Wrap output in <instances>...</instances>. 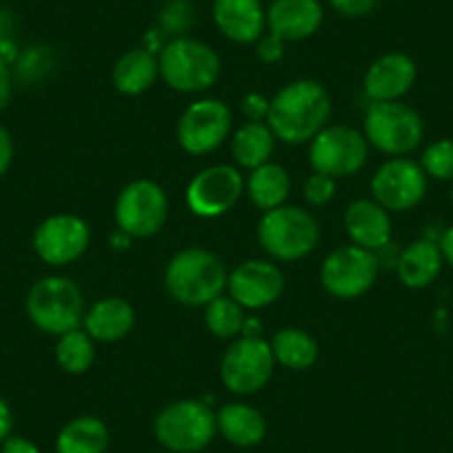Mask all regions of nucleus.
Here are the masks:
<instances>
[{"label": "nucleus", "mask_w": 453, "mask_h": 453, "mask_svg": "<svg viewBox=\"0 0 453 453\" xmlns=\"http://www.w3.org/2000/svg\"><path fill=\"white\" fill-rule=\"evenodd\" d=\"M225 263L204 247H187L169 260L165 269V289L185 307H207L226 291Z\"/></svg>", "instance_id": "obj_2"}, {"label": "nucleus", "mask_w": 453, "mask_h": 453, "mask_svg": "<svg viewBox=\"0 0 453 453\" xmlns=\"http://www.w3.org/2000/svg\"><path fill=\"white\" fill-rule=\"evenodd\" d=\"M269 345H272L276 365H282L291 372L311 369L316 365L318 354H320L316 338L309 331L298 329V326H285V329L276 331L273 338L269 340Z\"/></svg>", "instance_id": "obj_27"}, {"label": "nucleus", "mask_w": 453, "mask_h": 453, "mask_svg": "<svg viewBox=\"0 0 453 453\" xmlns=\"http://www.w3.org/2000/svg\"><path fill=\"white\" fill-rule=\"evenodd\" d=\"M422 169L429 178L435 180H453V141L451 138H440L431 142L420 158Z\"/></svg>", "instance_id": "obj_31"}, {"label": "nucleus", "mask_w": 453, "mask_h": 453, "mask_svg": "<svg viewBox=\"0 0 453 453\" xmlns=\"http://www.w3.org/2000/svg\"><path fill=\"white\" fill-rule=\"evenodd\" d=\"M245 191L251 204L260 211H269L287 203L291 191V178L285 167L276 163H265L251 169L250 178L245 180Z\"/></svg>", "instance_id": "obj_26"}, {"label": "nucleus", "mask_w": 453, "mask_h": 453, "mask_svg": "<svg viewBox=\"0 0 453 453\" xmlns=\"http://www.w3.org/2000/svg\"><path fill=\"white\" fill-rule=\"evenodd\" d=\"M276 141L272 127L263 120H247L232 138V156L241 169H256L272 163Z\"/></svg>", "instance_id": "obj_25"}, {"label": "nucleus", "mask_w": 453, "mask_h": 453, "mask_svg": "<svg viewBox=\"0 0 453 453\" xmlns=\"http://www.w3.org/2000/svg\"><path fill=\"white\" fill-rule=\"evenodd\" d=\"M320 241L318 220L296 204L269 209L258 220V242L267 256L278 263H296L316 250Z\"/></svg>", "instance_id": "obj_3"}, {"label": "nucleus", "mask_w": 453, "mask_h": 453, "mask_svg": "<svg viewBox=\"0 0 453 453\" xmlns=\"http://www.w3.org/2000/svg\"><path fill=\"white\" fill-rule=\"evenodd\" d=\"M232 132V109L218 98H200L182 111L176 127L178 145L189 156L216 151Z\"/></svg>", "instance_id": "obj_12"}, {"label": "nucleus", "mask_w": 453, "mask_h": 453, "mask_svg": "<svg viewBox=\"0 0 453 453\" xmlns=\"http://www.w3.org/2000/svg\"><path fill=\"white\" fill-rule=\"evenodd\" d=\"M0 453H42L36 442L23 435H10L5 442L0 444Z\"/></svg>", "instance_id": "obj_38"}, {"label": "nucleus", "mask_w": 453, "mask_h": 453, "mask_svg": "<svg viewBox=\"0 0 453 453\" xmlns=\"http://www.w3.org/2000/svg\"><path fill=\"white\" fill-rule=\"evenodd\" d=\"M12 91H14V81H12V72L7 63L0 58V111L7 107L12 100Z\"/></svg>", "instance_id": "obj_39"}, {"label": "nucleus", "mask_w": 453, "mask_h": 453, "mask_svg": "<svg viewBox=\"0 0 453 453\" xmlns=\"http://www.w3.org/2000/svg\"><path fill=\"white\" fill-rule=\"evenodd\" d=\"M14 431V413L5 398H0V444L5 442Z\"/></svg>", "instance_id": "obj_40"}, {"label": "nucleus", "mask_w": 453, "mask_h": 453, "mask_svg": "<svg viewBox=\"0 0 453 453\" xmlns=\"http://www.w3.org/2000/svg\"><path fill=\"white\" fill-rule=\"evenodd\" d=\"M109 429L100 418L78 416L56 435V453H107Z\"/></svg>", "instance_id": "obj_28"}, {"label": "nucleus", "mask_w": 453, "mask_h": 453, "mask_svg": "<svg viewBox=\"0 0 453 453\" xmlns=\"http://www.w3.org/2000/svg\"><path fill=\"white\" fill-rule=\"evenodd\" d=\"M369 142L363 132L349 125H326L309 142V165L313 172L331 178L356 176L367 165Z\"/></svg>", "instance_id": "obj_10"}, {"label": "nucleus", "mask_w": 453, "mask_h": 453, "mask_svg": "<svg viewBox=\"0 0 453 453\" xmlns=\"http://www.w3.org/2000/svg\"><path fill=\"white\" fill-rule=\"evenodd\" d=\"M216 411L203 400H176L158 411L154 435L172 453H198L216 438Z\"/></svg>", "instance_id": "obj_6"}, {"label": "nucleus", "mask_w": 453, "mask_h": 453, "mask_svg": "<svg viewBox=\"0 0 453 453\" xmlns=\"http://www.w3.org/2000/svg\"><path fill=\"white\" fill-rule=\"evenodd\" d=\"M25 311L36 329L58 338L82 326L87 309L76 282L67 276H45L34 282L27 291Z\"/></svg>", "instance_id": "obj_4"}, {"label": "nucleus", "mask_w": 453, "mask_h": 453, "mask_svg": "<svg viewBox=\"0 0 453 453\" xmlns=\"http://www.w3.org/2000/svg\"><path fill=\"white\" fill-rule=\"evenodd\" d=\"M380 260L376 251L358 245H342L331 251L320 267L322 289L338 300H356L378 280Z\"/></svg>", "instance_id": "obj_11"}, {"label": "nucleus", "mask_w": 453, "mask_h": 453, "mask_svg": "<svg viewBox=\"0 0 453 453\" xmlns=\"http://www.w3.org/2000/svg\"><path fill=\"white\" fill-rule=\"evenodd\" d=\"M442 265L444 258L438 242L420 238V241H413L411 245L400 251L398 260H395V272H398L400 282L404 287L425 289V287L434 285L435 278L442 272Z\"/></svg>", "instance_id": "obj_23"}, {"label": "nucleus", "mask_w": 453, "mask_h": 453, "mask_svg": "<svg viewBox=\"0 0 453 453\" xmlns=\"http://www.w3.org/2000/svg\"><path fill=\"white\" fill-rule=\"evenodd\" d=\"M438 245H440V251H442L444 263H449L453 267V225L444 229L442 236H440V241H438Z\"/></svg>", "instance_id": "obj_41"}, {"label": "nucleus", "mask_w": 453, "mask_h": 453, "mask_svg": "<svg viewBox=\"0 0 453 453\" xmlns=\"http://www.w3.org/2000/svg\"><path fill=\"white\" fill-rule=\"evenodd\" d=\"M94 342L96 340L82 326L58 335V342H56V363H58V367L65 373H72V376H82V373L89 372L96 360Z\"/></svg>", "instance_id": "obj_29"}, {"label": "nucleus", "mask_w": 453, "mask_h": 453, "mask_svg": "<svg viewBox=\"0 0 453 453\" xmlns=\"http://www.w3.org/2000/svg\"><path fill=\"white\" fill-rule=\"evenodd\" d=\"M113 218L119 232L132 241L156 236L169 218V198L163 187L150 178H138L125 185L116 198Z\"/></svg>", "instance_id": "obj_8"}, {"label": "nucleus", "mask_w": 453, "mask_h": 453, "mask_svg": "<svg viewBox=\"0 0 453 453\" xmlns=\"http://www.w3.org/2000/svg\"><path fill=\"white\" fill-rule=\"evenodd\" d=\"M245 311L247 309L241 307L232 296L222 294L204 307V325L216 338L236 340L245 331Z\"/></svg>", "instance_id": "obj_30"}, {"label": "nucleus", "mask_w": 453, "mask_h": 453, "mask_svg": "<svg viewBox=\"0 0 453 453\" xmlns=\"http://www.w3.org/2000/svg\"><path fill=\"white\" fill-rule=\"evenodd\" d=\"M134 326H136V311L132 303L119 296L100 298L87 309L85 320H82V329L96 342H119L132 334Z\"/></svg>", "instance_id": "obj_21"}, {"label": "nucleus", "mask_w": 453, "mask_h": 453, "mask_svg": "<svg viewBox=\"0 0 453 453\" xmlns=\"http://www.w3.org/2000/svg\"><path fill=\"white\" fill-rule=\"evenodd\" d=\"M14 154H16L14 138H12L10 129L0 125V178L10 172L12 163H14Z\"/></svg>", "instance_id": "obj_37"}, {"label": "nucleus", "mask_w": 453, "mask_h": 453, "mask_svg": "<svg viewBox=\"0 0 453 453\" xmlns=\"http://www.w3.org/2000/svg\"><path fill=\"white\" fill-rule=\"evenodd\" d=\"M216 429L234 447H256L267 435V420L263 413L247 403H226L216 411Z\"/></svg>", "instance_id": "obj_22"}, {"label": "nucleus", "mask_w": 453, "mask_h": 453, "mask_svg": "<svg viewBox=\"0 0 453 453\" xmlns=\"http://www.w3.org/2000/svg\"><path fill=\"white\" fill-rule=\"evenodd\" d=\"M429 176L420 163L411 158H389L376 169L372 178V194L387 211H409L426 196Z\"/></svg>", "instance_id": "obj_15"}, {"label": "nucleus", "mask_w": 453, "mask_h": 453, "mask_svg": "<svg viewBox=\"0 0 453 453\" xmlns=\"http://www.w3.org/2000/svg\"><path fill=\"white\" fill-rule=\"evenodd\" d=\"M211 16L218 32L236 45H256L267 32L263 0H213Z\"/></svg>", "instance_id": "obj_18"}, {"label": "nucleus", "mask_w": 453, "mask_h": 453, "mask_svg": "<svg viewBox=\"0 0 453 453\" xmlns=\"http://www.w3.org/2000/svg\"><path fill=\"white\" fill-rule=\"evenodd\" d=\"M325 20L320 0H272L267 7V32L285 42L311 38Z\"/></svg>", "instance_id": "obj_19"}, {"label": "nucleus", "mask_w": 453, "mask_h": 453, "mask_svg": "<svg viewBox=\"0 0 453 453\" xmlns=\"http://www.w3.org/2000/svg\"><path fill=\"white\" fill-rule=\"evenodd\" d=\"M160 78L180 94H200L220 78V56L198 38L176 36L160 50Z\"/></svg>", "instance_id": "obj_5"}, {"label": "nucleus", "mask_w": 453, "mask_h": 453, "mask_svg": "<svg viewBox=\"0 0 453 453\" xmlns=\"http://www.w3.org/2000/svg\"><path fill=\"white\" fill-rule=\"evenodd\" d=\"M342 222H345V232L354 245L378 254L391 242V234H394L391 216L373 198H358L349 203Z\"/></svg>", "instance_id": "obj_20"}, {"label": "nucleus", "mask_w": 453, "mask_h": 453, "mask_svg": "<svg viewBox=\"0 0 453 453\" xmlns=\"http://www.w3.org/2000/svg\"><path fill=\"white\" fill-rule=\"evenodd\" d=\"M276 367L269 340L241 335L226 347L220 360V380L236 395H254L269 385Z\"/></svg>", "instance_id": "obj_9"}, {"label": "nucleus", "mask_w": 453, "mask_h": 453, "mask_svg": "<svg viewBox=\"0 0 453 453\" xmlns=\"http://www.w3.org/2000/svg\"><path fill=\"white\" fill-rule=\"evenodd\" d=\"M363 134L369 147L398 158L420 147L425 138V120L420 113L400 100L372 103L365 111Z\"/></svg>", "instance_id": "obj_7"}, {"label": "nucleus", "mask_w": 453, "mask_h": 453, "mask_svg": "<svg viewBox=\"0 0 453 453\" xmlns=\"http://www.w3.org/2000/svg\"><path fill=\"white\" fill-rule=\"evenodd\" d=\"M331 96L311 78H300L282 87L269 100L267 125L285 145H309L329 125Z\"/></svg>", "instance_id": "obj_1"}, {"label": "nucleus", "mask_w": 453, "mask_h": 453, "mask_svg": "<svg viewBox=\"0 0 453 453\" xmlns=\"http://www.w3.org/2000/svg\"><path fill=\"white\" fill-rule=\"evenodd\" d=\"M451 203H453V189H451Z\"/></svg>", "instance_id": "obj_42"}, {"label": "nucleus", "mask_w": 453, "mask_h": 453, "mask_svg": "<svg viewBox=\"0 0 453 453\" xmlns=\"http://www.w3.org/2000/svg\"><path fill=\"white\" fill-rule=\"evenodd\" d=\"M242 111H245L247 120H267L269 100L260 94H247L242 98Z\"/></svg>", "instance_id": "obj_36"}, {"label": "nucleus", "mask_w": 453, "mask_h": 453, "mask_svg": "<svg viewBox=\"0 0 453 453\" xmlns=\"http://www.w3.org/2000/svg\"><path fill=\"white\" fill-rule=\"evenodd\" d=\"M226 294L247 311L265 309L278 303L285 294V273L272 260H245L234 272H229Z\"/></svg>", "instance_id": "obj_16"}, {"label": "nucleus", "mask_w": 453, "mask_h": 453, "mask_svg": "<svg viewBox=\"0 0 453 453\" xmlns=\"http://www.w3.org/2000/svg\"><path fill=\"white\" fill-rule=\"evenodd\" d=\"M191 20V7L187 0H169L167 7L163 12V23L165 27L172 29V32L180 34L182 29L189 25Z\"/></svg>", "instance_id": "obj_34"}, {"label": "nucleus", "mask_w": 453, "mask_h": 453, "mask_svg": "<svg viewBox=\"0 0 453 453\" xmlns=\"http://www.w3.org/2000/svg\"><path fill=\"white\" fill-rule=\"evenodd\" d=\"M285 51L287 42L272 32H265L263 36L258 38V42H256V56H258L260 63L265 65L280 63V60L285 58Z\"/></svg>", "instance_id": "obj_33"}, {"label": "nucleus", "mask_w": 453, "mask_h": 453, "mask_svg": "<svg viewBox=\"0 0 453 453\" xmlns=\"http://www.w3.org/2000/svg\"><path fill=\"white\" fill-rule=\"evenodd\" d=\"M160 67L154 51L145 47L129 50L116 60L111 72V82L116 91L123 96H141L154 87L158 81Z\"/></svg>", "instance_id": "obj_24"}, {"label": "nucleus", "mask_w": 453, "mask_h": 453, "mask_svg": "<svg viewBox=\"0 0 453 453\" xmlns=\"http://www.w3.org/2000/svg\"><path fill=\"white\" fill-rule=\"evenodd\" d=\"M326 3L345 19H363L369 12L376 10L380 0H326Z\"/></svg>", "instance_id": "obj_35"}, {"label": "nucleus", "mask_w": 453, "mask_h": 453, "mask_svg": "<svg viewBox=\"0 0 453 453\" xmlns=\"http://www.w3.org/2000/svg\"><path fill=\"white\" fill-rule=\"evenodd\" d=\"M245 194V176L234 165H211L196 173L185 189V203L198 218H220Z\"/></svg>", "instance_id": "obj_13"}, {"label": "nucleus", "mask_w": 453, "mask_h": 453, "mask_svg": "<svg viewBox=\"0 0 453 453\" xmlns=\"http://www.w3.org/2000/svg\"><path fill=\"white\" fill-rule=\"evenodd\" d=\"M303 194L304 200H307L311 207H325V204H329L335 196V178L313 172L311 176L304 180Z\"/></svg>", "instance_id": "obj_32"}, {"label": "nucleus", "mask_w": 453, "mask_h": 453, "mask_svg": "<svg viewBox=\"0 0 453 453\" xmlns=\"http://www.w3.org/2000/svg\"><path fill=\"white\" fill-rule=\"evenodd\" d=\"M91 242V229L76 213H54L34 229V254L50 267H65L85 256Z\"/></svg>", "instance_id": "obj_14"}, {"label": "nucleus", "mask_w": 453, "mask_h": 453, "mask_svg": "<svg viewBox=\"0 0 453 453\" xmlns=\"http://www.w3.org/2000/svg\"><path fill=\"white\" fill-rule=\"evenodd\" d=\"M416 78L418 67L411 56L391 51L369 65L363 89L372 103H391V100H403L413 89Z\"/></svg>", "instance_id": "obj_17"}]
</instances>
